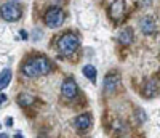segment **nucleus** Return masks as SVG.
I'll return each instance as SVG.
<instances>
[{"label": "nucleus", "instance_id": "nucleus-1", "mask_svg": "<svg viewBox=\"0 0 160 138\" xmlns=\"http://www.w3.org/2000/svg\"><path fill=\"white\" fill-rule=\"evenodd\" d=\"M51 71V63L45 56H34L29 58L22 66H21V72L26 77H38V76H45Z\"/></svg>", "mask_w": 160, "mask_h": 138}, {"label": "nucleus", "instance_id": "nucleus-2", "mask_svg": "<svg viewBox=\"0 0 160 138\" xmlns=\"http://www.w3.org/2000/svg\"><path fill=\"white\" fill-rule=\"evenodd\" d=\"M80 45V40L75 34L72 32H68V34H62L59 39H58V42H56V47L58 50L62 53V55H72Z\"/></svg>", "mask_w": 160, "mask_h": 138}, {"label": "nucleus", "instance_id": "nucleus-3", "mask_svg": "<svg viewBox=\"0 0 160 138\" xmlns=\"http://www.w3.org/2000/svg\"><path fill=\"white\" fill-rule=\"evenodd\" d=\"M43 19L47 23L48 27H51V29H56V27H59L62 23H64V11L58 7H51L45 11L43 15Z\"/></svg>", "mask_w": 160, "mask_h": 138}, {"label": "nucleus", "instance_id": "nucleus-4", "mask_svg": "<svg viewBox=\"0 0 160 138\" xmlns=\"http://www.w3.org/2000/svg\"><path fill=\"white\" fill-rule=\"evenodd\" d=\"M0 15L5 21H16L21 18V8L18 3H13V2H7L2 5L0 8Z\"/></svg>", "mask_w": 160, "mask_h": 138}, {"label": "nucleus", "instance_id": "nucleus-5", "mask_svg": "<svg viewBox=\"0 0 160 138\" xmlns=\"http://www.w3.org/2000/svg\"><path fill=\"white\" fill-rule=\"evenodd\" d=\"M118 87H120V74L114 72V71H111L109 74H106V77H104V90L108 93H112Z\"/></svg>", "mask_w": 160, "mask_h": 138}, {"label": "nucleus", "instance_id": "nucleus-6", "mask_svg": "<svg viewBox=\"0 0 160 138\" xmlns=\"http://www.w3.org/2000/svg\"><path fill=\"white\" fill-rule=\"evenodd\" d=\"M61 93L66 96V98H69V100L75 98V95H77V82L72 77L64 79L62 85H61Z\"/></svg>", "mask_w": 160, "mask_h": 138}, {"label": "nucleus", "instance_id": "nucleus-7", "mask_svg": "<svg viewBox=\"0 0 160 138\" xmlns=\"http://www.w3.org/2000/svg\"><path fill=\"white\" fill-rule=\"evenodd\" d=\"M123 13H125V3L122 2V0H115V2L109 7V18H111L112 21L122 19Z\"/></svg>", "mask_w": 160, "mask_h": 138}, {"label": "nucleus", "instance_id": "nucleus-8", "mask_svg": "<svg viewBox=\"0 0 160 138\" xmlns=\"http://www.w3.org/2000/svg\"><path fill=\"white\" fill-rule=\"evenodd\" d=\"M158 92V82L157 79H149L144 82L142 85V95L146 96V98H154V96L157 95Z\"/></svg>", "mask_w": 160, "mask_h": 138}, {"label": "nucleus", "instance_id": "nucleus-9", "mask_svg": "<svg viewBox=\"0 0 160 138\" xmlns=\"http://www.w3.org/2000/svg\"><path fill=\"white\" fill-rule=\"evenodd\" d=\"M91 122H93V117L91 114L88 113H83V114H80L74 119V125L78 129V130H87L91 127Z\"/></svg>", "mask_w": 160, "mask_h": 138}, {"label": "nucleus", "instance_id": "nucleus-10", "mask_svg": "<svg viewBox=\"0 0 160 138\" xmlns=\"http://www.w3.org/2000/svg\"><path fill=\"white\" fill-rule=\"evenodd\" d=\"M155 19L152 18V16H144V18H141V21H139V27H141V31H142V34H146V35H149V34H152L154 31H155Z\"/></svg>", "mask_w": 160, "mask_h": 138}, {"label": "nucleus", "instance_id": "nucleus-11", "mask_svg": "<svg viewBox=\"0 0 160 138\" xmlns=\"http://www.w3.org/2000/svg\"><path fill=\"white\" fill-rule=\"evenodd\" d=\"M117 39L122 45H130L133 42V31L130 29V27H123V29L118 32Z\"/></svg>", "mask_w": 160, "mask_h": 138}, {"label": "nucleus", "instance_id": "nucleus-12", "mask_svg": "<svg viewBox=\"0 0 160 138\" xmlns=\"http://www.w3.org/2000/svg\"><path fill=\"white\" fill-rule=\"evenodd\" d=\"M34 101H35V98H34L32 95H29V93H19V95H18V103H19L22 108L32 106Z\"/></svg>", "mask_w": 160, "mask_h": 138}, {"label": "nucleus", "instance_id": "nucleus-13", "mask_svg": "<svg viewBox=\"0 0 160 138\" xmlns=\"http://www.w3.org/2000/svg\"><path fill=\"white\" fill-rule=\"evenodd\" d=\"M83 76L87 79H90L91 84H96V67L93 64H87L83 66Z\"/></svg>", "mask_w": 160, "mask_h": 138}, {"label": "nucleus", "instance_id": "nucleus-14", "mask_svg": "<svg viewBox=\"0 0 160 138\" xmlns=\"http://www.w3.org/2000/svg\"><path fill=\"white\" fill-rule=\"evenodd\" d=\"M10 80H11V71L10 69H3L0 72V90H5L10 84Z\"/></svg>", "mask_w": 160, "mask_h": 138}, {"label": "nucleus", "instance_id": "nucleus-15", "mask_svg": "<svg viewBox=\"0 0 160 138\" xmlns=\"http://www.w3.org/2000/svg\"><path fill=\"white\" fill-rule=\"evenodd\" d=\"M112 129H114L117 133H122V132L127 130V125H125L122 120H115V122H114V125H112Z\"/></svg>", "mask_w": 160, "mask_h": 138}, {"label": "nucleus", "instance_id": "nucleus-16", "mask_svg": "<svg viewBox=\"0 0 160 138\" xmlns=\"http://www.w3.org/2000/svg\"><path fill=\"white\" fill-rule=\"evenodd\" d=\"M138 119L142 120V122L146 120V114H144V111H138Z\"/></svg>", "mask_w": 160, "mask_h": 138}, {"label": "nucleus", "instance_id": "nucleus-17", "mask_svg": "<svg viewBox=\"0 0 160 138\" xmlns=\"http://www.w3.org/2000/svg\"><path fill=\"white\" fill-rule=\"evenodd\" d=\"M5 100H7V96H5L3 93H0V106H2V104L5 103Z\"/></svg>", "mask_w": 160, "mask_h": 138}, {"label": "nucleus", "instance_id": "nucleus-18", "mask_svg": "<svg viewBox=\"0 0 160 138\" xmlns=\"http://www.w3.org/2000/svg\"><path fill=\"white\" fill-rule=\"evenodd\" d=\"M5 124H7V125H8V127H11V125H13V119H11V117H7V120H5Z\"/></svg>", "mask_w": 160, "mask_h": 138}, {"label": "nucleus", "instance_id": "nucleus-19", "mask_svg": "<svg viewBox=\"0 0 160 138\" xmlns=\"http://www.w3.org/2000/svg\"><path fill=\"white\" fill-rule=\"evenodd\" d=\"M21 37H22V39H28V32H24V31H21Z\"/></svg>", "mask_w": 160, "mask_h": 138}, {"label": "nucleus", "instance_id": "nucleus-20", "mask_svg": "<svg viewBox=\"0 0 160 138\" xmlns=\"http://www.w3.org/2000/svg\"><path fill=\"white\" fill-rule=\"evenodd\" d=\"M0 138H8V135H5V133H0Z\"/></svg>", "mask_w": 160, "mask_h": 138}, {"label": "nucleus", "instance_id": "nucleus-21", "mask_svg": "<svg viewBox=\"0 0 160 138\" xmlns=\"http://www.w3.org/2000/svg\"><path fill=\"white\" fill-rule=\"evenodd\" d=\"M15 138H22V136H21V133H18V135H16Z\"/></svg>", "mask_w": 160, "mask_h": 138}]
</instances>
